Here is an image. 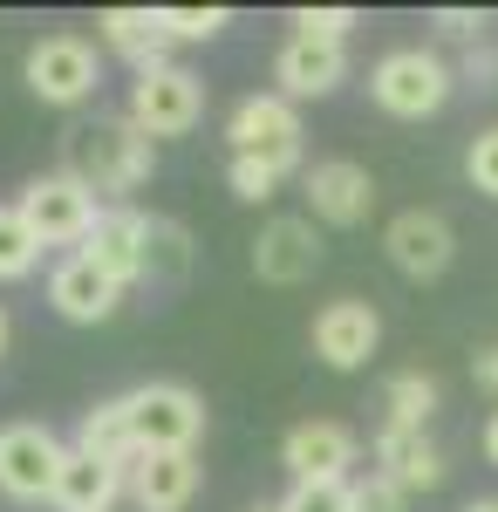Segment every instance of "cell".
Listing matches in <instances>:
<instances>
[{
    "mask_svg": "<svg viewBox=\"0 0 498 512\" xmlns=\"http://www.w3.org/2000/svg\"><path fill=\"white\" fill-rule=\"evenodd\" d=\"M62 171L76 178L82 192L123 198V192H137V185L157 171V144L130 117H96V123H82L76 137H69Z\"/></svg>",
    "mask_w": 498,
    "mask_h": 512,
    "instance_id": "obj_1",
    "label": "cell"
},
{
    "mask_svg": "<svg viewBox=\"0 0 498 512\" xmlns=\"http://www.w3.org/2000/svg\"><path fill=\"white\" fill-rule=\"evenodd\" d=\"M451 89H458V69H451L437 48H389L383 62L369 69L376 110H389V117H403V123L437 117V110L451 103Z\"/></svg>",
    "mask_w": 498,
    "mask_h": 512,
    "instance_id": "obj_2",
    "label": "cell"
},
{
    "mask_svg": "<svg viewBox=\"0 0 498 512\" xmlns=\"http://www.w3.org/2000/svg\"><path fill=\"white\" fill-rule=\"evenodd\" d=\"M123 117L137 123L151 144L192 137L198 117H205V76H192L185 62H157V69H144V76L130 82V110Z\"/></svg>",
    "mask_w": 498,
    "mask_h": 512,
    "instance_id": "obj_3",
    "label": "cell"
},
{
    "mask_svg": "<svg viewBox=\"0 0 498 512\" xmlns=\"http://www.w3.org/2000/svg\"><path fill=\"white\" fill-rule=\"evenodd\" d=\"M21 76L48 110H82L96 96V82H103V55L82 35H41L28 48V62H21Z\"/></svg>",
    "mask_w": 498,
    "mask_h": 512,
    "instance_id": "obj_4",
    "label": "cell"
},
{
    "mask_svg": "<svg viewBox=\"0 0 498 512\" xmlns=\"http://www.w3.org/2000/svg\"><path fill=\"white\" fill-rule=\"evenodd\" d=\"M130 403V431H137V451H198L205 437V396L185 390V383H137L123 390Z\"/></svg>",
    "mask_w": 498,
    "mask_h": 512,
    "instance_id": "obj_5",
    "label": "cell"
},
{
    "mask_svg": "<svg viewBox=\"0 0 498 512\" xmlns=\"http://www.w3.org/2000/svg\"><path fill=\"white\" fill-rule=\"evenodd\" d=\"M14 212L28 219V233L41 239V246H76L96 233V192H82L69 171H48V178H28L21 185V198H14Z\"/></svg>",
    "mask_w": 498,
    "mask_h": 512,
    "instance_id": "obj_6",
    "label": "cell"
},
{
    "mask_svg": "<svg viewBox=\"0 0 498 512\" xmlns=\"http://www.w3.org/2000/svg\"><path fill=\"white\" fill-rule=\"evenodd\" d=\"M226 144L232 158H273L301 171V110L280 96V89H260V96H239L226 117Z\"/></svg>",
    "mask_w": 498,
    "mask_h": 512,
    "instance_id": "obj_7",
    "label": "cell"
},
{
    "mask_svg": "<svg viewBox=\"0 0 498 512\" xmlns=\"http://www.w3.org/2000/svg\"><path fill=\"white\" fill-rule=\"evenodd\" d=\"M301 192H307V219L314 226H362L376 212V178L355 158H314L301 171Z\"/></svg>",
    "mask_w": 498,
    "mask_h": 512,
    "instance_id": "obj_8",
    "label": "cell"
},
{
    "mask_svg": "<svg viewBox=\"0 0 498 512\" xmlns=\"http://www.w3.org/2000/svg\"><path fill=\"white\" fill-rule=\"evenodd\" d=\"M383 253L403 280H437V274H451V260H458V233H451L444 212L410 205V212H396L383 226Z\"/></svg>",
    "mask_w": 498,
    "mask_h": 512,
    "instance_id": "obj_9",
    "label": "cell"
},
{
    "mask_svg": "<svg viewBox=\"0 0 498 512\" xmlns=\"http://www.w3.org/2000/svg\"><path fill=\"white\" fill-rule=\"evenodd\" d=\"M82 260L103 267L116 287L151 280V219H144L137 205H103V212H96V233L82 239Z\"/></svg>",
    "mask_w": 498,
    "mask_h": 512,
    "instance_id": "obj_10",
    "label": "cell"
},
{
    "mask_svg": "<svg viewBox=\"0 0 498 512\" xmlns=\"http://www.w3.org/2000/svg\"><path fill=\"white\" fill-rule=\"evenodd\" d=\"M205 485L198 451H137L123 465V499L137 512H185Z\"/></svg>",
    "mask_w": 498,
    "mask_h": 512,
    "instance_id": "obj_11",
    "label": "cell"
},
{
    "mask_svg": "<svg viewBox=\"0 0 498 512\" xmlns=\"http://www.w3.org/2000/svg\"><path fill=\"white\" fill-rule=\"evenodd\" d=\"M62 458H69V444L48 424H7L0 431V492L7 499H48L62 478Z\"/></svg>",
    "mask_w": 498,
    "mask_h": 512,
    "instance_id": "obj_12",
    "label": "cell"
},
{
    "mask_svg": "<svg viewBox=\"0 0 498 512\" xmlns=\"http://www.w3.org/2000/svg\"><path fill=\"white\" fill-rule=\"evenodd\" d=\"M383 342V315H376V301H362V294H342V301H328L314 328H307V349L321 355L328 369H362L369 355Z\"/></svg>",
    "mask_w": 498,
    "mask_h": 512,
    "instance_id": "obj_13",
    "label": "cell"
},
{
    "mask_svg": "<svg viewBox=\"0 0 498 512\" xmlns=\"http://www.w3.org/2000/svg\"><path fill=\"white\" fill-rule=\"evenodd\" d=\"M253 274L267 280V287H301V280L321 274V226L301 219V212H280L260 226L253 239Z\"/></svg>",
    "mask_w": 498,
    "mask_h": 512,
    "instance_id": "obj_14",
    "label": "cell"
},
{
    "mask_svg": "<svg viewBox=\"0 0 498 512\" xmlns=\"http://www.w3.org/2000/svg\"><path fill=\"white\" fill-rule=\"evenodd\" d=\"M362 458V437L335 424V417H307L280 437V465L294 472V485H314V478H348V465Z\"/></svg>",
    "mask_w": 498,
    "mask_h": 512,
    "instance_id": "obj_15",
    "label": "cell"
},
{
    "mask_svg": "<svg viewBox=\"0 0 498 512\" xmlns=\"http://www.w3.org/2000/svg\"><path fill=\"white\" fill-rule=\"evenodd\" d=\"M273 82H280V96H287L294 110H301V103H321V96H335V89L348 82V48L287 35L280 55H273Z\"/></svg>",
    "mask_w": 498,
    "mask_h": 512,
    "instance_id": "obj_16",
    "label": "cell"
},
{
    "mask_svg": "<svg viewBox=\"0 0 498 512\" xmlns=\"http://www.w3.org/2000/svg\"><path fill=\"white\" fill-rule=\"evenodd\" d=\"M48 308L62 321H76V328H96V321H110L123 308V287H116L103 267H89L82 253H69L55 274H48Z\"/></svg>",
    "mask_w": 498,
    "mask_h": 512,
    "instance_id": "obj_17",
    "label": "cell"
},
{
    "mask_svg": "<svg viewBox=\"0 0 498 512\" xmlns=\"http://www.w3.org/2000/svg\"><path fill=\"white\" fill-rule=\"evenodd\" d=\"M376 472L417 499V492H430V485H444V451H437L423 431H396V424H383V431H376Z\"/></svg>",
    "mask_w": 498,
    "mask_h": 512,
    "instance_id": "obj_18",
    "label": "cell"
},
{
    "mask_svg": "<svg viewBox=\"0 0 498 512\" xmlns=\"http://www.w3.org/2000/svg\"><path fill=\"white\" fill-rule=\"evenodd\" d=\"M96 35H103V48H116L137 76L157 69V62H171V55H164L171 35H164V21H157V7H103V14H96Z\"/></svg>",
    "mask_w": 498,
    "mask_h": 512,
    "instance_id": "obj_19",
    "label": "cell"
},
{
    "mask_svg": "<svg viewBox=\"0 0 498 512\" xmlns=\"http://www.w3.org/2000/svg\"><path fill=\"white\" fill-rule=\"evenodd\" d=\"M116 499H123V465L82 458V451L62 458V478H55V492H48L55 512H110Z\"/></svg>",
    "mask_w": 498,
    "mask_h": 512,
    "instance_id": "obj_20",
    "label": "cell"
},
{
    "mask_svg": "<svg viewBox=\"0 0 498 512\" xmlns=\"http://www.w3.org/2000/svg\"><path fill=\"white\" fill-rule=\"evenodd\" d=\"M69 451H82V458H103V465H130V458H137V431H130V403H123V396H110V403L82 410L76 444H69Z\"/></svg>",
    "mask_w": 498,
    "mask_h": 512,
    "instance_id": "obj_21",
    "label": "cell"
},
{
    "mask_svg": "<svg viewBox=\"0 0 498 512\" xmlns=\"http://www.w3.org/2000/svg\"><path fill=\"white\" fill-rule=\"evenodd\" d=\"M437 403H444V390H437V376H423V369H396L383 383V410L396 431H423L430 417H437Z\"/></svg>",
    "mask_w": 498,
    "mask_h": 512,
    "instance_id": "obj_22",
    "label": "cell"
},
{
    "mask_svg": "<svg viewBox=\"0 0 498 512\" xmlns=\"http://www.w3.org/2000/svg\"><path fill=\"white\" fill-rule=\"evenodd\" d=\"M41 267V239L28 233V219L14 205H0V280H28Z\"/></svg>",
    "mask_w": 498,
    "mask_h": 512,
    "instance_id": "obj_23",
    "label": "cell"
},
{
    "mask_svg": "<svg viewBox=\"0 0 498 512\" xmlns=\"http://www.w3.org/2000/svg\"><path fill=\"white\" fill-rule=\"evenodd\" d=\"M294 164H273V158H226V185L239 205H267L280 192V178H287Z\"/></svg>",
    "mask_w": 498,
    "mask_h": 512,
    "instance_id": "obj_24",
    "label": "cell"
},
{
    "mask_svg": "<svg viewBox=\"0 0 498 512\" xmlns=\"http://www.w3.org/2000/svg\"><path fill=\"white\" fill-rule=\"evenodd\" d=\"M287 28L301 41H328V48H348V35L362 28V14L355 7H294L287 14Z\"/></svg>",
    "mask_w": 498,
    "mask_h": 512,
    "instance_id": "obj_25",
    "label": "cell"
},
{
    "mask_svg": "<svg viewBox=\"0 0 498 512\" xmlns=\"http://www.w3.org/2000/svg\"><path fill=\"white\" fill-rule=\"evenodd\" d=\"M157 21H164L171 41H219L232 28L226 7H157Z\"/></svg>",
    "mask_w": 498,
    "mask_h": 512,
    "instance_id": "obj_26",
    "label": "cell"
},
{
    "mask_svg": "<svg viewBox=\"0 0 498 512\" xmlns=\"http://www.w3.org/2000/svg\"><path fill=\"white\" fill-rule=\"evenodd\" d=\"M280 512H355V478H314V485H294Z\"/></svg>",
    "mask_w": 498,
    "mask_h": 512,
    "instance_id": "obj_27",
    "label": "cell"
},
{
    "mask_svg": "<svg viewBox=\"0 0 498 512\" xmlns=\"http://www.w3.org/2000/svg\"><path fill=\"white\" fill-rule=\"evenodd\" d=\"M464 178H471V192L498 198V123L471 137V151H464Z\"/></svg>",
    "mask_w": 498,
    "mask_h": 512,
    "instance_id": "obj_28",
    "label": "cell"
},
{
    "mask_svg": "<svg viewBox=\"0 0 498 512\" xmlns=\"http://www.w3.org/2000/svg\"><path fill=\"white\" fill-rule=\"evenodd\" d=\"M430 21H437V35L464 41V48H478V41H485V28H492V14H485V7H437Z\"/></svg>",
    "mask_w": 498,
    "mask_h": 512,
    "instance_id": "obj_29",
    "label": "cell"
},
{
    "mask_svg": "<svg viewBox=\"0 0 498 512\" xmlns=\"http://www.w3.org/2000/svg\"><path fill=\"white\" fill-rule=\"evenodd\" d=\"M355 512H410V492L389 485L383 472H369V478H355Z\"/></svg>",
    "mask_w": 498,
    "mask_h": 512,
    "instance_id": "obj_30",
    "label": "cell"
},
{
    "mask_svg": "<svg viewBox=\"0 0 498 512\" xmlns=\"http://www.w3.org/2000/svg\"><path fill=\"white\" fill-rule=\"evenodd\" d=\"M458 82H464V89H498V48H492V41H478V48H464V62H458Z\"/></svg>",
    "mask_w": 498,
    "mask_h": 512,
    "instance_id": "obj_31",
    "label": "cell"
},
{
    "mask_svg": "<svg viewBox=\"0 0 498 512\" xmlns=\"http://www.w3.org/2000/svg\"><path fill=\"white\" fill-rule=\"evenodd\" d=\"M471 383H478L485 396H498V342H485V349L471 355Z\"/></svg>",
    "mask_w": 498,
    "mask_h": 512,
    "instance_id": "obj_32",
    "label": "cell"
},
{
    "mask_svg": "<svg viewBox=\"0 0 498 512\" xmlns=\"http://www.w3.org/2000/svg\"><path fill=\"white\" fill-rule=\"evenodd\" d=\"M478 444H485V465H498V410L485 417V437H478Z\"/></svg>",
    "mask_w": 498,
    "mask_h": 512,
    "instance_id": "obj_33",
    "label": "cell"
},
{
    "mask_svg": "<svg viewBox=\"0 0 498 512\" xmlns=\"http://www.w3.org/2000/svg\"><path fill=\"white\" fill-rule=\"evenodd\" d=\"M464 512H498V499H471V506H464Z\"/></svg>",
    "mask_w": 498,
    "mask_h": 512,
    "instance_id": "obj_34",
    "label": "cell"
},
{
    "mask_svg": "<svg viewBox=\"0 0 498 512\" xmlns=\"http://www.w3.org/2000/svg\"><path fill=\"white\" fill-rule=\"evenodd\" d=\"M7 335H14V328H7V308H0V355H7Z\"/></svg>",
    "mask_w": 498,
    "mask_h": 512,
    "instance_id": "obj_35",
    "label": "cell"
},
{
    "mask_svg": "<svg viewBox=\"0 0 498 512\" xmlns=\"http://www.w3.org/2000/svg\"><path fill=\"white\" fill-rule=\"evenodd\" d=\"M253 512H280V506H253Z\"/></svg>",
    "mask_w": 498,
    "mask_h": 512,
    "instance_id": "obj_36",
    "label": "cell"
}]
</instances>
